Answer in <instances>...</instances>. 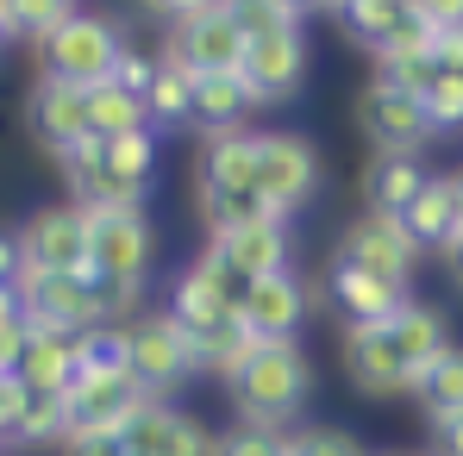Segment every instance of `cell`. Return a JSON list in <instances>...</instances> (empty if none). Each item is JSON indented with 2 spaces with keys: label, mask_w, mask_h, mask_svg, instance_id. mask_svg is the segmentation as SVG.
Returning a JSON list of instances; mask_svg holds the SVG:
<instances>
[{
  "label": "cell",
  "mask_w": 463,
  "mask_h": 456,
  "mask_svg": "<svg viewBox=\"0 0 463 456\" xmlns=\"http://www.w3.org/2000/svg\"><path fill=\"white\" fill-rule=\"evenodd\" d=\"M226 387H232L238 425L288 432V425L307 413V400H313V363H307V350H301L295 338H282V344H263V350L250 357V369L232 376Z\"/></svg>",
  "instance_id": "cell-1"
},
{
  "label": "cell",
  "mask_w": 463,
  "mask_h": 456,
  "mask_svg": "<svg viewBox=\"0 0 463 456\" xmlns=\"http://www.w3.org/2000/svg\"><path fill=\"white\" fill-rule=\"evenodd\" d=\"M126 363H132V376L145 381L151 400H169V387H182V381L201 369V350L175 325V312L163 306V312H138L126 325Z\"/></svg>",
  "instance_id": "cell-2"
},
{
  "label": "cell",
  "mask_w": 463,
  "mask_h": 456,
  "mask_svg": "<svg viewBox=\"0 0 463 456\" xmlns=\"http://www.w3.org/2000/svg\"><path fill=\"white\" fill-rule=\"evenodd\" d=\"M38 51H44V76L70 81V88H100V81H113V63H119L126 38L113 32V19H100V13H76V19L57 25Z\"/></svg>",
  "instance_id": "cell-3"
},
{
  "label": "cell",
  "mask_w": 463,
  "mask_h": 456,
  "mask_svg": "<svg viewBox=\"0 0 463 456\" xmlns=\"http://www.w3.org/2000/svg\"><path fill=\"white\" fill-rule=\"evenodd\" d=\"M420 244L407 237L401 226V213H357L345 237H338V256L332 263H345V269H370V275H383L394 288H413V275H420Z\"/></svg>",
  "instance_id": "cell-4"
},
{
  "label": "cell",
  "mask_w": 463,
  "mask_h": 456,
  "mask_svg": "<svg viewBox=\"0 0 463 456\" xmlns=\"http://www.w3.org/2000/svg\"><path fill=\"white\" fill-rule=\"evenodd\" d=\"M88 237H94V219H88V207H44V213H32L25 226H19V256L25 263H38V269H51V275H81V282H94V250H88Z\"/></svg>",
  "instance_id": "cell-5"
},
{
  "label": "cell",
  "mask_w": 463,
  "mask_h": 456,
  "mask_svg": "<svg viewBox=\"0 0 463 456\" xmlns=\"http://www.w3.org/2000/svg\"><path fill=\"white\" fill-rule=\"evenodd\" d=\"M338 363H345L351 387L370 394V400H401V394L420 387L413 363H407L401 344H394V325H345V338H338Z\"/></svg>",
  "instance_id": "cell-6"
},
{
  "label": "cell",
  "mask_w": 463,
  "mask_h": 456,
  "mask_svg": "<svg viewBox=\"0 0 463 456\" xmlns=\"http://www.w3.org/2000/svg\"><path fill=\"white\" fill-rule=\"evenodd\" d=\"M257 194L295 219V207H307L319 194V151H313V138H301V132H257Z\"/></svg>",
  "instance_id": "cell-7"
},
{
  "label": "cell",
  "mask_w": 463,
  "mask_h": 456,
  "mask_svg": "<svg viewBox=\"0 0 463 456\" xmlns=\"http://www.w3.org/2000/svg\"><path fill=\"white\" fill-rule=\"evenodd\" d=\"M13 294L25 306V325H38V331H70V338H76L88 325H100L94 294H88L81 275H51V269H38V263H19Z\"/></svg>",
  "instance_id": "cell-8"
},
{
  "label": "cell",
  "mask_w": 463,
  "mask_h": 456,
  "mask_svg": "<svg viewBox=\"0 0 463 456\" xmlns=\"http://www.w3.org/2000/svg\"><path fill=\"white\" fill-rule=\"evenodd\" d=\"M94 219V275H126V282H145L156 256V231L145 219V207H88Z\"/></svg>",
  "instance_id": "cell-9"
},
{
  "label": "cell",
  "mask_w": 463,
  "mask_h": 456,
  "mask_svg": "<svg viewBox=\"0 0 463 456\" xmlns=\"http://www.w3.org/2000/svg\"><path fill=\"white\" fill-rule=\"evenodd\" d=\"M357 126H364V138H370V151H376V156H420V151H426V138H432L426 107H420L413 94L376 88V81L357 94Z\"/></svg>",
  "instance_id": "cell-10"
},
{
  "label": "cell",
  "mask_w": 463,
  "mask_h": 456,
  "mask_svg": "<svg viewBox=\"0 0 463 456\" xmlns=\"http://www.w3.org/2000/svg\"><path fill=\"white\" fill-rule=\"evenodd\" d=\"M244 44H250V38H244V25L232 19L226 6H207V13H194V19L175 25V38H169L163 57H182V63L201 70V76H238Z\"/></svg>",
  "instance_id": "cell-11"
},
{
  "label": "cell",
  "mask_w": 463,
  "mask_h": 456,
  "mask_svg": "<svg viewBox=\"0 0 463 456\" xmlns=\"http://www.w3.org/2000/svg\"><path fill=\"white\" fill-rule=\"evenodd\" d=\"M25 126H32V138H38L51 156L88 144V138H94V132H88V88H70V81H57V76H38L32 94H25Z\"/></svg>",
  "instance_id": "cell-12"
},
{
  "label": "cell",
  "mask_w": 463,
  "mask_h": 456,
  "mask_svg": "<svg viewBox=\"0 0 463 456\" xmlns=\"http://www.w3.org/2000/svg\"><path fill=\"white\" fill-rule=\"evenodd\" d=\"M151 394H145V381L132 376V369H119V376H76L70 381V438H88V432H113L119 438V425L145 406Z\"/></svg>",
  "instance_id": "cell-13"
},
{
  "label": "cell",
  "mask_w": 463,
  "mask_h": 456,
  "mask_svg": "<svg viewBox=\"0 0 463 456\" xmlns=\"http://www.w3.org/2000/svg\"><path fill=\"white\" fill-rule=\"evenodd\" d=\"M238 76H244V88H250V100H257V107L288 100V94L307 81V44H301V32L250 38V44H244V63H238Z\"/></svg>",
  "instance_id": "cell-14"
},
{
  "label": "cell",
  "mask_w": 463,
  "mask_h": 456,
  "mask_svg": "<svg viewBox=\"0 0 463 456\" xmlns=\"http://www.w3.org/2000/svg\"><path fill=\"white\" fill-rule=\"evenodd\" d=\"M57 163H63V181H70L76 207H145V194H151V188L126 181V175L107 163V144H100V138H88V144H76V151H63Z\"/></svg>",
  "instance_id": "cell-15"
},
{
  "label": "cell",
  "mask_w": 463,
  "mask_h": 456,
  "mask_svg": "<svg viewBox=\"0 0 463 456\" xmlns=\"http://www.w3.org/2000/svg\"><path fill=\"white\" fill-rule=\"evenodd\" d=\"M263 344H282V338H295L301 331V319H307V288H301V275L295 269H276V275H257L250 282V294H244V312H238Z\"/></svg>",
  "instance_id": "cell-16"
},
{
  "label": "cell",
  "mask_w": 463,
  "mask_h": 456,
  "mask_svg": "<svg viewBox=\"0 0 463 456\" xmlns=\"http://www.w3.org/2000/svg\"><path fill=\"white\" fill-rule=\"evenodd\" d=\"M326 294H332V306L345 312V325H394L401 306L413 301V288H394V282H383V275H370V269H345V263H332Z\"/></svg>",
  "instance_id": "cell-17"
},
{
  "label": "cell",
  "mask_w": 463,
  "mask_h": 456,
  "mask_svg": "<svg viewBox=\"0 0 463 456\" xmlns=\"http://www.w3.org/2000/svg\"><path fill=\"white\" fill-rule=\"evenodd\" d=\"M207 256L232 263L238 275H276L288 269V226L276 219H250V226H226V231H207Z\"/></svg>",
  "instance_id": "cell-18"
},
{
  "label": "cell",
  "mask_w": 463,
  "mask_h": 456,
  "mask_svg": "<svg viewBox=\"0 0 463 456\" xmlns=\"http://www.w3.org/2000/svg\"><path fill=\"white\" fill-rule=\"evenodd\" d=\"M357 188H364V213H407V200L426 188V163L420 156H370Z\"/></svg>",
  "instance_id": "cell-19"
},
{
  "label": "cell",
  "mask_w": 463,
  "mask_h": 456,
  "mask_svg": "<svg viewBox=\"0 0 463 456\" xmlns=\"http://www.w3.org/2000/svg\"><path fill=\"white\" fill-rule=\"evenodd\" d=\"M250 88L244 76H194V113L188 126H201L207 138H226V132H244V113H250Z\"/></svg>",
  "instance_id": "cell-20"
},
{
  "label": "cell",
  "mask_w": 463,
  "mask_h": 456,
  "mask_svg": "<svg viewBox=\"0 0 463 456\" xmlns=\"http://www.w3.org/2000/svg\"><path fill=\"white\" fill-rule=\"evenodd\" d=\"M458 188H451V175H426V188L407 200V213H401V226H407V237L420 244V250H432L439 256V244L451 237V226H458Z\"/></svg>",
  "instance_id": "cell-21"
},
{
  "label": "cell",
  "mask_w": 463,
  "mask_h": 456,
  "mask_svg": "<svg viewBox=\"0 0 463 456\" xmlns=\"http://www.w3.org/2000/svg\"><path fill=\"white\" fill-rule=\"evenodd\" d=\"M19 381H25L32 394H70V381H76V338H70V331H38V325H32Z\"/></svg>",
  "instance_id": "cell-22"
},
{
  "label": "cell",
  "mask_w": 463,
  "mask_h": 456,
  "mask_svg": "<svg viewBox=\"0 0 463 456\" xmlns=\"http://www.w3.org/2000/svg\"><path fill=\"white\" fill-rule=\"evenodd\" d=\"M394 344H401V357L413 363V376H426V369L451 350V325H445L439 306L407 301V306H401V319H394Z\"/></svg>",
  "instance_id": "cell-23"
},
{
  "label": "cell",
  "mask_w": 463,
  "mask_h": 456,
  "mask_svg": "<svg viewBox=\"0 0 463 456\" xmlns=\"http://www.w3.org/2000/svg\"><path fill=\"white\" fill-rule=\"evenodd\" d=\"M194 188H257V132L207 138V151H201V181H194Z\"/></svg>",
  "instance_id": "cell-24"
},
{
  "label": "cell",
  "mask_w": 463,
  "mask_h": 456,
  "mask_svg": "<svg viewBox=\"0 0 463 456\" xmlns=\"http://www.w3.org/2000/svg\"><path fill=\"white\" fill-rule=\"evenodd\" d=\"M88 132L94 138H132V132H156V126L138 94H126L119 81H100V88H88Z\"/></svg>",
  "instance_id": "cell-25"
},
{
  "label": "cell",
  "mask_w": 463,
  "mask_h": 456,
  "mask_svg": "<svg viewBox=\"0 0 463 456\" xmlns=\"http://www.w3.org/2000/svg\"><path fill=\"white\" fill-rule=\"evenodd\" d=\"M194 76H201V70H188L182 57H163V63H156V81H151V94H145L151 126H182V119L194 113Z\"/></svg>",
  "instance_id": "cell-26"
},
{
  "label": "cell",
  "mask_w": 463,
  "mask_h": 456,
  "mask_svg": "<svg viewBox=\"0 0 463 456\" xmlns=\"http://www.w3.org/2000/svg\"><path fill=\"white\" fill-rule=\"evenodd\" d=\"M413 400H420V413L426 419H445V413H463V344H451L426 376L413 387Z\"/></svg>",
  "instance_id": "cell-27"
},
{
  "label": "cell",
  "mask_w": 463,
  "mask_h": 456,
  "mask_svg": "<svg viewBox=\"0 0 463 456\" xmlns=\"http://www.w3.org/2000/svg\"><path fill=\"white\" fill-rule=\"evenodd\" d=\"M126 363V325H88L76 331V376H119Z\"/></svg>",
  "instance_id": "cell-28"
},
{
  "label": "cell",
  "mask_w": 463,
  "mask_h": 456,
  "mask_svg": "<svg viewBox=\"0 0 463 456\" xmlns=\"http://www.w3.org/2000/svg\"><path fill=\"white\" fill-rule=\"evenodd\" d=\"M401 0H351L345 13H338V25H345V38L351 44H364V51H383L388 44V32L401 25Z\"/></svg>",
  "instance_id": "cell-29"
},
{
  "label": "cell",
  "mask_w": 463,
  "mask_h": 456,
  "mask_svg": "<svg viewBox=\"0 0 463 456\" xmlns=\"http://www.w3.org/2000/svg\"><path fill=\"white\" fill-rule=\"evenodd\" d=\"M70 394H32V413H25V432L19 444H70Z\"/></svg>",
  "instance_id": "cell-30"
},
{
  "label": "cell",
  "mask_w": 463,
  "mask_h": 456,
  "mask_svg": "<svg viewBox=\"0 0 463 456\" xmlns=\"http://www.w3.org/2000/svg\"><path fill=\"white\" fill-rule=\"evenodd\" d=\"M88 294H94L100 325H132V319H138V306H145V282H126V275H94V282H88Z\"/></svg>",
  "instance_id": "cell-31"
},
{
  "label": "cell",
  "mask_w": 463,
  "mask_h": 456,
  "mask_svg": "<svg viewBox=\"0 0 463 456\" xmlns=\"http://www.w3.org/2000/svg\"><path fill=\"white\" fill-rule=\"evenodd\" d=\"M232 19L244 25V38H269V32H301V13L282 0H220Z\"/></svg>",
  "instance_id": "cell-32"
},
{
  "label": "cell",
  "mask_w": 463,
  "mask_h": 456,
  "mask_svg": "<svg viewBox=\"0 0 463 456\" xmlns=\"http://www.w3.org/2000/svg\"><path fill=\"white\" fill-rule=\"evenodd\" d=\"M213 456H301L295 432H257V425H232L226 438H213Z\"/></svg>",
  "instance_id": "cell-33"
},
{
  "label": "cell",
  "mask_w": 463,
  "mask_h": 456,
  "mask_svg": "<svg viewBox=\"0 0 463 456\" xmlns=\"http://www.w3.org/2000/svg\"><path fill=\"white\" fill-rule=\"evenodd\" d=\"M426 119H432V138L445 132H463V70H439V81L426 88Z\"/></svg>",
  "instance_id": "cell-34"
},
{
  "label": "cell",
  "mask_w": 463,
  "mask_h": 456,
  "mask_svg": "<svg viewBox=\"0 0 463 456\" xmlns=\"http://www.w3.org/2000/svg\"><path fill=\"white\" fill-rule=\"evenodd\" d=\"M107 144V163L126 175V181H138V188H151L156 175V132H132V138H100Z\"/></svg>",
  "instance_id": "cell-35"
},
{
  "label": "cell",
  "mask_w": 463,
  "mask_h": 456,
  "mask_svg": "<svg viewBox=\"0 0 463 456\" xmlns=\"http://www.w3.org/2000/svg\"><path fill=\"white\" fill-rule=\"evenodd\" d=\"M432 81H439V63H432V57H376V88H394V94L426 100Z\"/></svg>",
  "instance_id": "cell-36"
},
{
  "label": "cell",
  "mask_w": 463,
  "mask_h": 456,
  "mask_svg": "<svg viewBox=\"0 0 463 456\" xmlns=\"http://www.w3.org/2000/svg\"><path fill=\"white\" fill-rule=\"evenodd\" d=\"M6 6H13V25H19V38H38V44H44L57 25H70V19L81 13L76 0H6Z\"/></svg>",
  "instance_id": "cell-37"
},
{
  "label": "cell",
  "mask_w": 463,
  "mask_h": 456,
  "mask_svg": "<svg viewBox=\"0 0 463 456\" xmlns=\"http://www.w3.org/2000/svg\"><path fill=\"white\" fill-rule=\"evenodd\" d=\"M432 44H439V25L426 19V13H401V25L388 32V44L383 51H370V57H432Z\"/></svg>",
  "instance_id": "cell-38"
},
{
  "label": "cell",
  "mask_w": 463,
  "mask_h": 456,
  "mask_svg": "<svg viewBox=\"0 0 463 456\" xmlns=\"http://www.w3.org/2000/svg\"><path fill=\"white\" fill-rule=\"evenodd\" d=\"M156 456H213V432L194 419V413H169V432H163V451Z\"/></svg>",
  "instance_id": "cell-39"
},
{
  "label": "cell",
  "mask_w": 463,
  "mask_h": 456,
  "mask_svg": "<svg viewBox=\"0 0 463 456\" xmlns=\"http://www.w3.org/2000/svg\"><path fill=\"white\" fill-rule=\"evenodd\" d=\"M25 413H32V387H25L19 376H0V451H6V444H19Z\"/></svg>",
  "instance_id": "cell-40"
},
{
  "label": "cell",
  "mask_w": 463,
  "mask_h": 456,
  "mask_svg": "<svg viewBox=\"0 0 463 456\" xmlns=\"http://www.w3.org/2000/svg\"><path fill=\"white\" fill-rule=\"evenodd\" d=\"M295 438H301V456H376V451H364L345 425H307Z\"/></svg>",
  "instance_id": "cell-41"
},
{
  "label": "cell",
  "mask_w": 463,
  "mask_h": 456,
  "mask_svg": "<svg viewBox=\"0 0 463 456\" xmlns=\"http://www.w3.org/2000/svg\"><path fill=\"white\" fill-rule=\"evenodd\" d=\"M113 81H119L126 94H138V100H145V94H151V81H156V63H151V57H138V51L126 44V51H119V63H113Z\"/></svg>",
  "instance_id": "cell-42"
},
{
  "label": "cell",
  "mask_w": 463,
  "mask_h": 456,
  "mask_svg": "<svg viewBox=\"0 0 463 456\" xmlns=\"http://www.w3.org/2000/svg\"><path fill=\"white\" fill-rule=\"evenodd\" d=\"M25 344H32V325H25V319L0 325V376H19V363H25Z\"/></svg>",
  "instance_id": "cell-43"
},
{
  "label": "cell",
  "mask_w": 463,
  "mask_h": 456,
  "mask_svg": "<svg viewBox=\"0 0 463 456\" xmlns=\"http://www.w3.org/2000/svg\"><path fill=\"white\" fill-rule=\"evenodd\" d=\"M426 438H432V456H463V413L426 419Z\"/></svg>",
  "instance_id": "cell-44"
},
{
  "label": "cell",
  "mask_w": 463,
  "mask_h": 456,
  "mask_svg": "<svg viewBox=\"0 0 463 456\" xmlns=\"http://www.w3.org/2000/svg\"><path fill=\"white\" fill-rule=\"evenodd\" d=\"M63 456H126V444H119L113 432H88V438H70Z\"/></svg>",
  "instance_id": "cell-45"
},
{
  "label": "cell",
  "mask_w": 463,
  "mask_h": 456,
  "mask_svg": "<svg viewBox=\"0 0 463 456\" xmlns=\"http://www.w3.org/2000/svg\"><path fill=\"white\" fill-rule=\"evenodd\" d=\"M413 13H426L439 32H458L463 25V0H413Z\"/></svg>",
  "instance_id": "cell-46"
},
{
  "label": "cell",
  "mask_w": 463,
  "mask_h": 456,
  "mask_svg": "<svg viewBox=\"0 0 463 456\" xmlns=\"http://www.w3.org/2000/svg\"><path fill=\"white\" fill-rule=\"evenodd\" d=\"M432 63H439V70H463V25H458V32H439Z\"/></svg>",
  "instance_id": "cell-47"
},
{
  "label": "cell",
  "mask_w": 463,
  "mask_h": 456,
  "mask_svg": "<svg viewBox=\"0 0 463 456\" xmlns=\"http://www.w3.org/2000/svg\"><path fill=\"white\" fill-rule=\"evenodd\" d=\"M19 231H0V288H13V275H19Z\"/></svg>",
  "instance_id": "cell-48"
},
{
  "label": "cell",
  "mask_w": 463,
  "mask_h": 456,
  "mask_svg": "<svg viewBox=\"0 0 463 456\" xmlns=\"http://www.w3.org/2000/svg\"><path fill=\"white\" fill-rule=\"evenodd\" d=\"M145 6H151V13H169V19L182 25V19H194V13H207V6H220V0H145Z\"/></svg>",
  "instance_id": "cell-49"
},
{
  "label": "cell",
  "mask_w": 463,
  "mask_h": 456,
  "mask_svg": "<svg viewBox=\"0 0 463 456\" xmlns=\"http://www.w3.org/2000/svg\"><path fill=\"white\" fill-rule=\"evenodd\" d=\"M13 319H25V306H19L13 288H0V325H13Z\"/></svg>",
  "instance_id": "cell-50"
},
{
  "label": "cell",
  "mask_w": 463,
  "mask_h": 456,
  "mask_svg": "<svg viewBox=\"0 0 463 456\" xmlns=\"http://www.w3.org/2000/svg\"><path fill=\"white\" fill-rule=\"evenodd\" d=\"M13 38H19V25H13V6H6V0H0V51H6V44H13Z\"/></svg>",
  "instance_id": "cell-51"
},
{
  "label": "cell",
  "mask_w": 463,
  "mask_h": 456,
  "mask_svg": "<svg viewBox=\"0 0 463 456\" xmlns=\"http://www.w3.org/2000/svg\"><path fill=\"white\" fill-rule=\"evenodd\" d=\"M282 6H295L301 19H307V13H319V0H282Z\"/></svg>",
  "instance_id": "cell-52"
},
{
  "label": "cell",
  "mask_w": 463,
  "mask_h": 456,
  "mask_svg": "<svg viewBox=\"0 0 463 456\" xmlns=\"http://www.w3.org/2000/svg\"><path fill=\"white\" fill-rule=\"evenodd\" d=\"M345 6H351V0H319V13H332V19H338Z\"/></svg>",
  "instance_id": "cell-53"
},
{
  "label": "cell",
  "mask_w": 463,
  "mask_h": 456,
  "mask_svg": "<svg viewBox=\"0 0 463 456\" xmlns=\"http://www.w3.org/2000/svg\"><path fill=\"white\" fill-rule=\"evenodd\" d=\"M451 188H458V213H463V169H458V175H451Z\"/></svg>",
  "instance_id": "cell-54"
},
{
  "label": "cell",
  "mask_w": 463,
  "mask_h": 456,
  "mask_svg": "<svg viewBox=\"0 0 463 456\" xmlns=\"http://www.w3.org/2000/svg\"><path fill=\"white\" fill-rule=\"evenodd\" d=\"M451 275H458V288H463V256H458V263H451Z\"/></svg>",
  "instance_id": "cell-55"
},
{
  "label": "cell",
  "mask_w": 463,
  "mask_h": 456,
  "mask_svg": "<svg viewBox=\"0 0 463 456\" xmlns=\"http://www.w3.org/2000/svg\"><path fill=\"white\" fill-rule=\"evenodd\" d=\"M388 456H413V451H388Z\"/></svg>",
  "instance_id": "cell-56"
},
{
  "label": "cell",
  "mask_w": 463,
  "mask_h": 456,
  "mask_svg": "<svg viewBox=\"0 0 463 456\" xmlns=\"http://www.w3.org/2000/svg\"><path fill=\"white\" fill-rule=\"evenodd\" d=\"M401 6H413V0H401Z\"/></svg>",
  "instance_id": "cell-57"
},
{
  "label": "cell",
  "mask_w": 463,
  "mask_h": 456,
  "mask_svg": "<svg viewBox=\"0 0 463 456\" xmlns=\"http://www.w3.org/2000/svg\"><path fill=\"white\" fill-rule=\"evenodd\" d=\"M0 456H6V451H0Z\"/></svg>",
  "instance_id": "cell-58"
}]
</instances>
